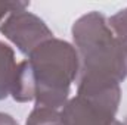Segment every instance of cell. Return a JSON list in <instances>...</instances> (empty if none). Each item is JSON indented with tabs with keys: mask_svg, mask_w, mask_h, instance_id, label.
I'll return each instance as SVG.
<instances>
[{
	"mask_svg": "<svg viewBox=\"0 0 127 125\" xmlns=\"http://www.w3.org/2000/svg\"><path fill=\"white\" fill-rule=\"evenodd\" d=\"M16 68L18 63L13 49L4 41H0V100H4L12 91Z\"/></svg>",
	"mask_w": 127,
	"mask_h": 125,
	"instance_id": "5b68a950",
	"label": "cell"
},
{
	"mask_svg": "<svg viewBox=\"0 0 127 125\" xmlns=\"http://www.w3.org/2000/svg\"><path fill=\"white\" fill-rule=\"evenodd\" d=\"M71 34L80 59L77 96L120 102V84L127 78V44L115 38L105 15L96 10L80 16Z\"/></svg>",
	"mask_w": 127,
	"mask_h": 125,
	"instance_id": "6da1fadb",
	"label": "cell"
},
{
	"mask_svg": "<svg viewBox=\"0 0 127 125\" xmlns=\"http://www.w3.org/2000/svg\"><path fill=\"white\" fill-rule=\"evenodd\" d=\"M123 125H127V116H126V119L123 121Z\"/></svg>",
	"mask_w": 127,
	"mask_h": 125,
	"instance_id": "30bf717a",
	"label": "cell"
},
{
	"mask_svg": "<svg viewBox=\"0 0 127 125\" xmlns=\"http://www.w3.org/2000/svg\"><path fill=\"white\" fill-rule=\"evenodd\" d=\"M0 32L25 56L34 52L40 44L53 38V32L46 22L27 9L10 13L0 25Z\"/></svg>",
	"mask_w": 127,
	"mask_h": 125,
	"instance_id": "3957f363",
	"label": "cell"
},
{
	"mask_svg": "<svg viewBox=\"0 0 127 125\" xmlns=\"http://www.w3.org/2000/svg\"><path fill=\"white\" fill-rule=\"evenodd\" d=\"M80 59L74 44L50 38L18 63L10 96L15 102H34L35 107L62 109L71 84L78 80Z\"/></svg>",
	"mask_w": 127,
	"mask_h": 125,
	"instance_id": "7a4b0ae2",
	"label": "cell"
},
{
	"mask_svg": "<svg viewBox=\"0 0 127 125\" xmlns=\"http://www.w3.org/2000/svg\"><path fill=\"white\" fill-rule=\"evenodd\" d=\"M106 22L112 34L115 35V38L127 44V7L118 10L115 15L109 16Z\"/></svg>",
	"mask_w": 127,
	"mask_h": 125,
	"instance_id": "52a82bcc",
	"label": "cell"
},
{
	"mask_svg": "<svg viewBox=\"0 0 127 125\" xmlns=\"http://www.w3.org/2000/svg\"><path fill=\"white\" fill-rule=\"evenodd\" d=\"M25 125H66L61 110L49 107H34L27 118Z\"/></svg>",
	"mask_w": 127,
	"mask_h": 125,
	"instance_id": "8992f818",
	"label": "cell"
},
{
	"mask_svg": "<svg viewBox=\"0 0 127 125\" xmlns=\"http://www.w3.org/2000/svg\"><path fill=\"white\" fill-rule=\"evenodd\" d=\"M66 125H123L115 118V112L90 103L80 96L69 99L61 109Z\"/></svg>",
	"mask_w": 127,
	"mask_h": 125,
	"instance_id": "277c9868",
	"label": "cell"
},
{
	"mask_svg": "<svg viewBox=\"0 0 127 125\" xmlns=\"http://www.w3.org/2000/svg\"><path fill=\"white\" fill-rule=\"evenodd\" d=\"M30 6L28 1H0V25L6 21V18L18 10H25Z\"/></svg>",
	"mask_w": 127,
	"mask_h": 125,
	"instance_id": "ba28073f",
	"label": "cell"
},
{
	"mask_svg": "<svg viewBox=\"0 0 127 125\" xmlns=\"http://www.w3.org/2000/svg\"><path fill=\"white\" fill-rule=\"evenodd\" d=\"M0 125H19L16 122V119L13 116H10L9 113H3L0 112Z\"/></svg>",
	"mask_w": 127,
	"mask_h": 125,
	"instance_id": "9c48e42d",
	"label": "cell"
}]
</instances>
